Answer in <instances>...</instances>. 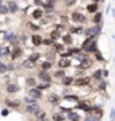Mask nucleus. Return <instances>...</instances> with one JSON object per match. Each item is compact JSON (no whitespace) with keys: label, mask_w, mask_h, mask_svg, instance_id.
<instances>
[{"label":"nucleus","mask_w":115,"mask_h":121,"mask_svg":"<svg viewBox=\"0 0 115 121\" xmlns=\"http://www.w3.org/2000/svg\"><path fill=\"white\" fill-rule=\"evenodd\" d=\"M40 109H42V106H40L38 102H35V104H26V106H24V112H26L27 114H30V116H35Z\"/></svg>","instance_id":"obj_1"},{"label":"nucleus","mask_w":115,"mask_h":121,"mask_svg":"<svg viewBox=\"0 0 115 121\" xmlns=\"http://www.w3.org/2000/svg\"><path fill=\"white\" fill-rule=\"evenodd\" d=\"M38 78L42 81V82H48V83H51L52 82V75L50 74V71L48 70H43V69H40L38 71Z\"/></svg>","instance_id":"obj_2"},{"label":"nucleus","mask_w":115,"mask_h":121,"mask_svg":"<svg viewBox=\"0 0 115 121\" xmlns=\"http://www.w3.org/2000/svg\"><path fill=\"white\" fill-rule=\"evenodd\" d=\"M100 32H102V27H100V24H95V26L88 27V28H86L84 30V34L87 35V36H95V38H96Z\"/></svg>","instance_id":"obj_3"},{"label":"nucleus","mask_w":115,"mask_h":121,"mask_svg":"<svg viewBox=\"0 0 115 121\" xmlns=\"http://www.w3.org/2000/svg\"><path fill=\"white\" fill-rule=\"evenodd\" d=\"M4 89H5V93H7V94H15L17 91H20V86L15 82H11V81L5 82Z\"/></svg>","instance_id":"obj_4"},{"label":"nucleus","mask_w":115,"mask_h":121,"mask_svg":"<svg viewBox=\"0 0 115 121\" xmlns=\"http://www.w3.org/2000/svg\"><path fill=\"white\" fill-rule=\"evenodd\" d=\"M71 20H72L74 23L83 24V23L87 22V17H86V15H83L82 12H79V11H75V12L71 13Z\"/></svg>","instance_id":"obj_5"},{"label":"nucleus","mask_w":115,"mask_h":121,"mask_svg":"<svg viewBox=\"0 0 115 121\" xmlns=\"http://www.w3.org/2000/svg\"><path fill=\"white\" fill-rule=\"evenodd\" d=\"M4 104L7 108L9 109H20V105H21V101L17 98H5L4 99Z\"/></svg>","instance_id":"obj_6"},{"label":"nucleus","mask_w":115,"mask_h":121,"mask_svg":"<svg viewBox=\"0 0 115 121\" xmlns=\"http://www.w3.org/2000/svg\"><path fill=\"white\" fill-rule=\"evenodd\" d=\"M90 83H91V78L90 77H80V78L74 79V86H78V87L88 86Z\"/></svg>","instance_id":"obj_7"},{"label":"nucleus","mask_w":115,"mask_h":121,"mask_svg":"<svg viewBox=\"0 0 115 121\" xmlns=\"http://www.w3.org/2000/svg\"><path fill=\"white\" fill-rule=\"evenodd\" d=\"M28 95H31V97H34V98H36L39 101V99L43 98V90H40L39 87H30V90H28V93H27Z\"/></svg>","instance_id":"obj_8"},{"label":"nucleus","mask_w":115,"mask_h":121,"mask_svg":"<svg viewBox=\"0 0 115 121\" xmlns=\"http://www.w3.org/2000/svg\"><path fill=\"white\" fill-rule=\"evenodd\" d=\"M75 108L79 109V110H84V112H91L92 110V105H90L87 101H78Z\"/></svg>","instance_id":"obj_9"},{"label":"nucleus","mask_w":115,"mask_h":121,"mask_svg":"<svg viewBox=\"0 0 115 121\" xmlns=\"http://www.w3.org/2000/svg\"><path fill=\"white\" fill-rule=\"evenodd\" d=\"M47 102L50 105H58L60 102V97L56 93H50L47 95Z\"/></svg>","instance_id":"obj_10"},{"label":"nucleus","mask_w":115,"mask_h":121,"mask_svg":"<svg viewBox=\"0 0 115 121\" xmlns=\"http://www.w3.org/2000/svg\"><path fill=\"white\" fill-rule=\"evenodd\" d=\"M60 85L64 87H70L74 85V77H70V75H64L62 79H60Z\"/></svg>","instance_id":"obj_11"},{"label":"nucleus","mask_w":115,"mask_h":121,"mask_svg":"<svg viewBox=\"0 0 115 121\" xmlns=\"http://www.w3.org/2000/svg\"><path fill=\"white\" fill-rule=\"evenodd\" d=\"M21 55H23V48L19 47V46H15L12 52H11V60H16L17 58H20Z\"/></svg>","instance_id":"obj_12"},{"label":"nucleus","mask_w":115,"mask_h":121,"mask_svg":"<svg viewBox=\"0 0 115 121\" xmlns=\"http://www.w3.org/2000/svg\"><path fill=\"white\" fill-rule=\"evenodd\" d=\"M83 51H86L87 54H95L96 51H99V50H98V43H96V39H95V40L90 44V46H87Z\"/></svg>","instance_id":"obj_13"},{"label":"nucleus","mask_w":115,"mask_h":121,"mask_svg":"<svg viewBox=\"0 0 115 121\" xmlns=\"http://www.w3.org/2000/svg\"><path fill=\"white\" fill-rule=\"evenodd\" d=\"M51 120L52 121H64V120H67V117H66V114H64V112H55V113H52V116H51Z\"/></svg>","instance_id":"obj_14"},{"label":"nucleus","mask_w":115,"mask_h":121,"mask_svg":"<svg viewBox=\"0 0 115 121\" xmlns=\"http://www.w3.org/2000/svg\"><path fill=\"white\" fill-rule=\"evenodd\" d=\"M31 42H32V44H34L35 47H39V46L43 44V38L39 34H34L31 36Z\"/></svg>","instance_id":"obj_15"},{"label":"nucleus","mask_w":115,"mask_h":121,"mask_svg":"<svg viewBox=\"0 0 115 121\" xmlns=\"http://www.w3.org/2000/svg\"><path fill=\"white\" fill-rule=\"evenodd\" d=\"M91 66H92V60L90 59V58H84V59L80 60V63H79V69L86 70V69H90Z\"/></svg>","instance_id":"obj_16"},{"label":"nucleus","mask_w":115,"mask_h":121,"mask_svg":"<svg viewBox=\"0 0 115 121\" xmlns=\"http://www.w3.org/2000/svg\"><path fill=\"white\" fill-rule=\"evenodd\" d=\"M58 66H59V69H67V67L71 66V60L68 58H60L58 60Z\"/></svg>","instance_id":"obj_17"},{"label":"nucleus","mask_w":115,"mask_h":121,"mask_svg":"<svg viewBox=\"0 0 115 121\" xmlns=\"http://www.w3.org/2000/svg\"><path fill=\"white\" fill-rule=\"evenodd\" d=\"M7 5H8L9 13H16L19 11V5H17V3L15 0H9L8 3H7Z\"/></svg>","instance_id":"obj_18"},{"label":"nucleus","mask_w":115,"mask_h":121,"mask_svg":"<svg viewBox=\"0 0 115 121\" xmlns=\"http://www.w3.org/2000/svg\"><path fill=\"white\" fill-rule=\"evenodd\" d=\"M21 67H24V69H27V70L35 69V67H36V62H32L31 59L27 58L26 60H23V62H21Z\"/></svg>","instance_id":"obj_19"},{"label":"nucleus","mask_w":115,"mask_h":121,"mask_svg":"<svg viewBox=\"0 0 115 121\" xmlns=\"http://www.w3.org/2000/svg\"><path fill=\"white\" fill-rule=\"evenodd\" d=\"M68 121H80V116H79V113L74 112V110H70V112L66 114Z\"/></svg>","instance_id":"obj_20"},{"label":"nucleus","mask_w":115,"mask_h":121,"mask_svg":"<svg viewBox=\"0 0 115 121\" xmlns=\"http://www.w3.org/2000/svg\"><path fill=\"white\" fill-rule=\"evenodd\" d=\"M52 51L56 52V54H62V52L64 51V43L54 42V43H52Z\"/></svg>","instance_id":"obj_21"},{"label":"nucleus","mask_w":115,"mask_h":121,"mask_svg":"<svg viewBox=\"0 0 115 121\" xmlns=\"http://www.w3.org/2000/svg\"><path fill=\"white\" fill-rule=\"evenodd\" d=\"M35 117H36V120H38V121H48L47 112H46V110H43V109H40V110L35 114Z\"/></svg>","instance_id":"obj_22"},{"label":"nucleus","mask_w":115,"mask_h":121,"mask_svg":"<svg viewBox=\"0 0 115 121\" xmlns=\"http://www.w3.org/2000/svg\"><path fill=\"white\" fill-rule=\"evenodd\" d=\"M43 15H44V11H43L42 8H36L32 11V13H31V16H32V19H42Z\"/></svg>","instance_id":"obj_23"},{"label":"nucleus","mask_w":115,"mask_h":121,"mask_svg":"<svg viewBox=\"0 0 115 121\" xmlns=\"http://www.w3.org/2000/svg\"><path fill=\"white\" fill-rule=\"evenodd\" d=\"M62 40H63V43H64V46L67 44V46H70V44H72V36H71V34L68 32V34H64V35H62Z\"/></svg>","instance_id":"obj_24"},{"label":"nucleus","mask_w":115,"mask_h":121,"mask_svg":"<svg viewBox=\"0 0 115 121\" xmlns=\"http://www.w3.org/2000/svg\"><path fill=\"white\" fill-rule=\"evenodd\" d=\"M86 8H87V11H88L90 13H96V12H98L99 5H98V3H94V1H92V3H91V4H88Z\"/></svg>","instance_id":"obj_25"},{"label":"nucleus","mask_w":115,"mask_h":121,"mask_svg":"<svg viewBox=\"0 0 115 121\" xmlns=\"http://www.w3.org/2000/svg\"><path fill=\"white\" fill-rule=\"evenodd\" d=\"M52 66H54V62L47 59V60H44V62H42L40 69H43V70H50V69H52Z\"/></svg>","instance_id":"obj_26"},{"label":"nucleus","mask_w":115,"mask_h":121,"mask_svg":"<svg viewBox=\"0 0 115 121\" xmlns=\"http://www.w3.org/2000/svg\"><path fill=\"white\" fill-rule=\"evenodd\" d=\"M50 38H51L52 40H56V39L62 38V32H60V31H58L55 28V30H52L51 32H50Z\"/></svg>","instance_id":"obj_27"},{"label":"nucleus","mask_w":115,"mask_h":121,"mask_svg":"<svg viewBox=\"0 0 115 121\" xmlns=\"http://www.w3.org/2000/svg\"><path fill=\"white\" fill-rule=\"evenodd\" d=\"M94 40H95V36H87V38H86V40L82 43V50H84V48L87 47V46H90V44L92 43Z\"/></svg>","instance_id":"obj_28"},{"label":"nucleus","mask_w":115,"mask_h":121,"mask_svg":"<svg viewBox=\"0 0 115 121\" xmlns=\"http://www.w3.org/2000/svg\"><path fill=\"white\" fill-rule=\"evenodd\" d=\"M102 17H103L102 12H99V11H98V12L94 15V17H92L91 20L94 22V24H100V22H102Z\"/></svg>","instance_id":"obj_29"},{"label":"nucleus","mask_w":115,"mask_h":121,"mask_svg":"<svg viewBox=\"0 0 115 121\" xmlns=\"http://www.w3.org/2000/svg\"><path fill=\"white\" fill-rule=\"evenodd\" d=\"M26 83H27V86L28 87H35L38 83H36V79H35L34 77H28L26 78Z\"/></svg>","instance_id":"obj_30"},{"label":"nucleus","mask_w":115,"mask_h":121,"mask_svg":"<svg viewBox=\"0 0 115 121\" xmlns=\"http://www.w3.org/2000/svg\"><path fill=\"white\" fill-rule=\"evenodd\" d=\"M83 27H70V34H83Z\"/></svg>","instance_id":"obj_31"},{"label":"nucleus","mask_w":115,"mask_h":121,"mask_svg":"<svg viewBox=\"0 0 115 121\" xmlns=\"http://www.w3.org/2000/svg\"><path fill=\"white\" fill-rule=\"evenodd\" d=\"M40 56H42V54H40V52H32V54H30L28 59H31L32 62H39Z\"/></svg>","instance_id":"obj_32"},{"label":"nucleus","mask_w":115,"mask_h":121,"mask_svg":"<svg viewBox=\"0 0 115 121\" xmlns=\"http://www.w3.org/2000/svg\"><path fill=\"white\" fill-rule=\"evenodd\" d=\"M63 98L67 99V101H74V102H78V101H79V97H78L76 94H66Z\"/></svg>","instance_id":"obj_33"},{"label":"nucleus","mask_w":115,"mask_h":121,"mask_svg":"<svg viewBox=\"0 0 115 121\" xmlns=\"http://www.w3.org/2000/svg\"><path fill=\"white\" fill-rule=\"evenodd\" d=\"M42 7H44V9L47 11V12H51V11H54L55 9V5H54V3H43V5Z\"/></svg>","instance_id":"obj_34"},{"label":"nucleus","mask_w":115,"mask_h":121,"mask_svg":"<svg viewBox=\"0 0 115 121\" xmlns=\"http://www.w3.org/2000/svg\"><path fill=\"white\" fill-rule=\"evenodd\" d=\"M7 71H8V65H5L4 62H1V60H0V75L7 74Z\"/></svg>","instance_id":"obj_35"},{"label":"nucleus","mask_w":115,"mask_h":121,"mask_svg":"<svg viewBox=\"0 0 115 121\" xmlns=\"http://www.w3.org/2000/svg\"><path fill=\"white\" fill-rule=\"evenodd\" d=\"M83 121H100V118H99L98 116L92 114V113H90V114H87V116L84 117V120Z\"/></svg>","instance_id":"obj_36"},{"label":"nucleus","mask_w":115,"mask_h":121,"mask_svg":"<svg viewBox=\"0 0 115 121\" xmlns=\"http://www.w3.org/2000/svg\"><path fill=\"white\" fill-rule=\"evenodd\" d=\"M23 101H24V104H35V102H38V99L34 98V97H31V95H28V94H27V97L23 98Z\"/></svg>","instance_id":"obj_37"},{"label":"nucleus","mask_w":115,"mask_h":121,"mask_svg":"<svg viewBox=\"0 0 115 121\" xmlns=\"http://www.w3.org/2000/svg\"><path fill=\"white\" fill-rule=\"evenodd\" d=\"M64 75H66V71H64V69H59V70H56L55 73H54V77H55V78H60V79H62Z\"/></svg>","instance_id":"obj_38"},{"label":"nucleus","mask_w":115,"mask_h":121,"mask_svg":"<svg viewBox=\"0 0 115 121\" xmlns=\"http://www.w3.org/2000/svg\"><path fill=\"white\" fill-rule=\"evenodd\" d=\"M103 77V70H95L94 74H92V78H95V79H98V81H100Z\"/></svg>","instance_id":"obj_39"},{"label":"nucleus","mask_w":115,"mask_h":121,"mask_svg":"<svg viewBox=\"0 0 115 121\" xmlns=\"http://www.w3.org/2000/svg\"><path fill=\"white\" fill-rule=\"evenodd\" d=\"M50 86H51V83H48V82H42V83H38V85H36V87H39L40 90L50 89Z\"/></svg>","instance_id":"obj_40"},{"label":"nucleus","mask_w":115,"mask_h":121,"mask_svg":"<svg viewBox=\"0 0 115 121\" xmlns=\"http://www.w3.org/2000/svg\"><path fill=\"white\" fill-rule=\"evenodd\" d=\"M8 12H9L8 5L7 4H0V13H1V15H7Z\"/></svg>","instance_id":"obj_41"},{"label":"nucleus","mask_w":115,"mask_h":121,"mask_svg":"<svg viewBox=\"0 0 115 121\" xmlns=\"http://www.w3.org/2000/svg\"><path fill=\"white\" fill-rule=\"evenodd\" d=\"M3 52H4V56H11V52H12V50H11V47L5 46V47H3Z\"/></svg>","instance_id":"obj_42"},{"label":"nucleus","mask_w":115,"mask_h":121,"mask_svg":"<svg viewBox=\"0 0 115 121\" xmlns=\"http://www.w3.org/2000/svg\"><path fill=\"white\" fill-rule=\"evenodd\" d=\"M55 40H52L51 38H46V39H43V44L44 46H52V43H54Z\"/></svg>","instance_id":"obj_43"},{"label":"nucleus","mask_w":115,"mask_h":121,"mask_svg":"<svg viewBox=\"0 0 115 121\" xmlns=\"http://www.w3.org/2000/svg\"><path fill=\"white\" fill-rule=\"evenodd\" d=\"M63 1H64V4L67 5V7H72V5L76 3L78 0H63Z\"/></svg>","instance_id":"obj_44"},{"label":"nucleus","mask_w":115,"mask_h":121,"mask_svg":"<svg viewBox=\"0 0 115 121\" xmlns=\"http://www.w3.org/2000/svg\"><path fill=\"white\" fill-rule=\"evenodd\" d=\"M106 87H107V82H104V81L99 82V85H98V89H99V90H104Z\"/></svg>","instance_id":"obj_45"},{"label":"nucleus","mask_w":115,"mask_h":121,"mask_svg":"<svg viewBox=\"0 0 115 121\" xmlns=\"http://www.w3.org/2000/svg\"><path fill=\"white\" fill-rule=\"evenodd\" d=\"M95 58H96V59H98L99 62H104V58L102 56V54H100L99 51H96V52H95Z\"/></svg>","instance_id":"obj_46"},{"label":"nucleus","mask_w":115,"mask_h":121,"mask_svg":"<svg viewBox=\"0 0 115 121\" xmlns=\"http://www.w3.org/2000/svg\"><path fill=\"white\" fill-rule=\"evenodd\" d=\"M28 27H30L32 31H39V30H40V27L36 26V24H34V23H30V24H28Z\"/></svg>","instance_id":"obj_47"},{"label":"nucleus","mask_w":115,"mask_h":121,"mask_svg":"<svg viewBox=\"0 0 115 121\" xmlns=\"http://www.w3.org/2000/svg\"><path fill=\"white\" fill-rule=\"evenodd\" d=\"M9 112H11V109H9V108L3 109V110H1V116H3V117H7V116L9 114Z\"/></svg>","instance_id":"obj_48"},{"label":"nucleus","mask_w":115,"mask_h":121,"mask_svg":"<svg viewBox=\"0 0 115 121\" xmlns=\"http://www.w3.org/2000/svg\"><path fill=\"white\" fill-rule=\"evenodd\" d=\"M60 23L67 24V23H68V16H66V15H62V16H60Z\"/></svg>","instance_id":"obj_49"},{"label":"nucleus","mask_w":115,"mask_h":121,"mask_svg":"<svg viewBox=\"0 0 115 121\" xmlns=\"http://www.w3.org/2000/svg\"><path fill=\"white\" fill-rule=\"evenodd\" d=\"M35 5H38V7H42L43 5V0H34Z\"/></svg>","instance_id":"obj_50"},{"label":"nucleus","mask_w":115,"mask_h":121,"mask_svg":"<svg viewBox=\"0 0 115 121\" xmlns=\"http://www.w3.org/2000/svg\"><path fill=\"white\" fill-rule=\"evenodd\" d=\"M4 56V52H3V46H0V58Z\"/></svg>","instance_id":"obj_51"},{"label":"nucleus","mask_w":115,"mask_h":121,"mask_svg":"<svg viewBox=\"0 0 115 121\" xmlns=\"http://www.w3.org/2000/svg\"><path fill=\"white\" fill-rule=\"evenodd\" d=\"M108 75V71L107 70H103V77H107Z\"/></svg>","instance_id":"obj_52"},{"label":"nucleus","mask_w":115,"mask_h":121,"mask_svg":"<svg viewBox=\"0 0 115 121\" xmlns=\"http://www.w3.org/2000/svg\"><path fill=\"white\" fill-rule=\"evenodd\" d=\"M92 1H94V3H99V1H100V0H92Z\"/></svg>","instance_id":"obj_53"},{"label":"nucleus","mask_w":115,"mask_h":121,"mask_svg":"<svg viewBox=\"0 0 115 121\" xmlns=\"http://www.w3.org/2000/svg\"><path fill=\"white\" fill-rule=\"evenodd\" d=\"M112 15H114V17H115V9H112Z\"/></svg>","instance_id":"obj_54"},{"label":"nucleus","mask_w":115,"mask_h":121,"mask_svg":"<svg viewBox=\"0 0 115 121\" xmlns=\"http://www.w3.org/2000/svg\"><path fill=\"white\" fill-rule=\"evenodd\" d=\"M0 4H3V0H0Z\"/></svg>","instance_id":"obj_55"},{"label":"nucleus","mask_w":115,"mask_h":121,"mask_svg":"<svg viewBox=\"0 0 115 121\" xmlns=\"http://www.w3.org/2000/svg\"><path fill=\"white\" fill-rule=\"evenodd\" d=\"M0 91H1V89H0Z\"/></svg>","instance_id":"obj_56"}]
</instances>
